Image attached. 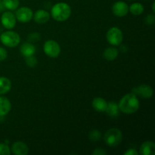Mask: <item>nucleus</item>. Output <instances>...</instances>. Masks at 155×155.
Listing matches in <instances>:
<instances>
[{
  "mask_svg": "<svg viewBox=\"0 0 155 155\" xmlns=\"http://www.w3.org/2000/svg\"><path fill=\"white\" fill-rule=\"evenodd\" d=\"M139 99L133 93H128L124 95L118 104L120 110L127 114L136 113L139 110Z\"/></svg>",
  "mask_w": 155,
  "mask_h": 155,
  "instance_id": "obj_1",
  "label": "nucleus"
},
{
  "mask_svg": "<svg viewBox=\"0 0 155 155\" xmlns=\"http://www.w3.org/2000/svg\"><path fill=\"white\" fill-rule=\"evenodd\" d=\"M51 15L55 21L62 22L70 18L71 15V8L65 2L56 3L51 10Z\"/></svg>",
  "mask_w": 155,
  "mask_h": 155,
  "instance_id": "obj_2",
  "label": "nucleus"
},
{
  "mask_svg": "<svg viewBox=\"0 0 155 155\" xmlns=\"http://www.w3.org/2000/svg\"><path fill=\"white\" fill-rule=\"evenodd\" d=\"M106 145L110 147H116L121 143L123 139L122 132L117 128H112L107 130L104 136Z\"/></svg>",
  "mask_w": 155,
  "mask_h": 155,
  "instance_id": "obj_3",
  "label": "nucleus"
},
{
  "mask_svg": "<svg viewBox=\"0 0 155 155\" xmlns=\"http://www.w3.org/2000/svg\"><path fill=\"white\" fill-rule=\"evenodd\" d=\"M0 41L5 46L14 48L19 45L21 42V37L16 32L8 30V31L3 32L0 35Z\"/></svg>",
  "mask_w": 155,
  "mask_h": 155,
  "instance_id": "obj_4",
  "label": "nucleus"
},
{
  "mask_svg": "<svg viewBox=\"0 0 155 155\" xmlns=\"http://www.w3.org/2000/svg\"><path fill=\"white\" fill-rule=\"evenodd\" d=\"M106 38H107V42L110 45L114 46H117L120 45L122 42L124 36H123V33L120 29L117 27H114L109 29L106 35Z\"/></svg>",
  "mask_w": 155,
  "mask_h": 155,
  "instance_id": "obj_5",
  "label": "nucleus"
},
{
  "mask_svg": "<svg viewBox=\"0 0 155 155\" xmlns=\"http://www.w3.org/2000/svg\"><path fill=\"white\" fill-rule=\"evenodd\" d=\"M43 51L47 56L55 58L60 54L61 47L56 41L49 39L44 43Z\"/></svg>",
  "mask_w": 155,
  "mask_h": 155,
  "instance_id": "obj_6",
  "label": "nucleus"
},
{
  "mask_svg": "<svg viewBox=\"0 0 155 155\" xmlns=\"http://www.w3.org/2000/svg\"><path fill=\"white\" fill-rule=\"evenodd\" d=\"M132 93L142 98H150L152 97L154 90L151 86L143 84L133 88L132 89Z\"/></svg>",
  "mask_w": 155,
  "mask_h": 155,
  "instance_id": "obj_7",
  "label": "nucleus"
},
{
  "mask_svg": "<svg viewBox=\"0 0 155 155\" xmlns=\"http://www.w3.org/2000/svg\"><path fill=\"white\" fill-rule=\"evenodd\" d=\"M33 12L30 8L21 7L18 8L16 12L15 18L19 22L27 23L33 18Z\"/></svg>",
  "mask_w": 155,
  "mask_h": 155,
  "instance_id": "obj_8",
  "label": "nucleus"
},
{
  "mask_svg": "<svg viewBox=\"0 0 155 155\" xmlns=\"http://www.w3.org/2000/svg\"><path fill=\"white\" fill-rule=\"evenodd\" d=\"M1 23L8 30H12L16 25V18L11 12H5L1 17Z\"/></svg>",
  "mask_w": 155,
  "mask_h": 155,
  "instance_id": "obj_9",
  "label": "nucleus"
},
{
  "mask_svg": "<svg viewBox=\"0 0 155 155\" xmlns=\"http://www.w3.org/2000/svg\"><path fill=\"white\" fill-rule=\"evenodd\" d=\"M112 12L117 17L122 18L127 15L129 12V6L123 1H117L112 6Z\"/></svg>",
  "mask_w": 155,
  "mask_h": 155,
  "instance_id": "obj_10",
  "label": "nucleus"
},
{
  "mask_svg": "<svg viewBox=\"0 0 155 155\" xmlns=\"http://www.w3.org/2000/svg\"><path fill=\"white\" fill-rule=\"evenodd\" d=\"M12 151L15 155H26L28 154L29 148L24 142H16L12 144Z\"/></svg>",
  "mask_w": 155,
  "mask_h": 155,
  "instance_id": "obj_11",
  "label": "nucleus"
},
{
  "mask_svg": "<svg viewBox=\"0 0 155 155\" xmlns=\"http://www.w3.org/2000/svg\"><path fill=\"white\" fill-rule=\"evenodd\" d=\"M142 155H154L155 154V144L152 141H146L142 144L139 149Z\"/></svg>",
  "mask_w": 155,
  "mask_h": 155,
  "instance_id": "obj_12",
  "label": "nucleus"
},
{
  "mask_svg": "<svg viewBox=\"0 0 155 155\" xmlns=\"http://www.w3.org/2000/svg\"><path fill=\"white\" fill-rule=\"evenodd\" d=\"M33 18L36 23L39 24H43L48 22L50 18V15L47 11L41 9L35 12Z\"/></svg>",
  "mask_w": 155,
  "mask_h": 155,
  "instance_id": "obj_13",
  "label": "nucleus"
},
{
  "mask_svg": "<svg viewBox=\"0 0 155 155\" xmlns=\"http://www.w3.org/2000/svg\"><path fill=\"white\" fill-rule=\"evenodd\" d=\"M36 47L31 42H24L20 48V51L21 54L24 56V58L30 57V56L34 55L36 52Z\"/></svg>",
  "mask_w": 155,
  "mask_h": 155,
  "instance_id": "obj_14",
  "label": "nucleus"
},
{
  "mask_svg": "<svg viewBox=\"0 0 155 155\" xmlns=\"http://www.w3.org/2000/svg\"><path fill=\"white\" fill-rule=\"evenodd\" d=\"M12 104L8 98L0 96V117H5L10 112Z\"/></svg>",
  "mask_w": 155,
  "mask_h": 155,
  "instance_id": "obj_15",
  "label": "nucleus"
},
{
  "mask_svg": "<svg viewBox=\"0 0 155 155\" xmlns=\"http://www.w3.org/2000/svg\"><path fill=\"white\" fill-rule=\"evenodd\" d=\"M92 107L98 112H105L107 106V102L103 98H95L92 101Z\"/></svg>",
  "mask_w": 155,
  "mask_h": 155,
  "instance_id": "obj_16",
  "label": "nucleus"
},
{
  "mask_svg": "<svg viewBox=\"0 0 155 155\" xmlns=\"http://www.w3.org/2000/svg\"><path fill=\"white\" fill-rule=\"evenodd\" d=\"M105 112L110 117H117L120 114L119 106L114 101H110V102L107 103V106Z\"/></svg>",
  "mask_w": 155,
  "mask_h": 155,
  "instance_id": "obj_17",
  "label": "nucleus"
},
{
  "mask_svg": "<svg viewBox=\"0 0 155 155\" xmlns=\"http://www.w3.org/2000/svg\"><path fill=\"white\" fill-rule=\"evenodd\" d=\"M12 89V83L7 77H0V95L8 93Z\"/></svg>",
  "mask_w": 155,
  "mask_h": 155,
  "instance_id": "obj_18",
  "label": "nucleus"
},
{
  "mask_svg": "<svg viewBox=\"0 0 155 155\" xmlns=\"http://www.w3.org/2000/svg\"><path fill=\"white\" fill-rule=\"evenodd\" d=\"M119 52L114 47H109L106 48L103 52V57L107 61H114L117 58Z\"/></svg>",
  "mask_w": 155,
  "mask_h": 155,
  "instance_id": "obj_19",
  "label": "nucleus"
},
{
  "mask_svg": "<svg viewBox=\"0 0 155 155\" xmlns=\"http://www.w3.org/2000/svg\"><path fill=\"white\" fill-rule=\"evenodd\" d=\"M129 11L134 15H140L144 12V6L139 2L133 3L129 7Z\"/></svg>",
  "mask_w": 155,
  "mask_h": 155,
  "instance_id": "obj_20",
  "label": "nucleus"
},
{
  "mask_svg": "<svg viewBox=\"0 0 155 155\" xmlns=\"http://www.w3.org/2000/svg\"><path fill=\"white\" fill-rule=\"evenodd\" d=\"M5 8L8 10H16L19 6V0H2Z\"/></svg>",
  "mask_w": 155,
  "mask_h": 155,
  "instance_id": "obj_21",
  "label": "nucleus"
},
{
  "mask_svg": "<svg viewBox=\"0 0 155 155\" xmlns=\"http://www.w3.org/2000/svg\"><path fill=\"white\" fill-rule=\"evenodd\" d=\"M101 137V133L98 130H93L89 133V139L92 142L98 141Z\"/></svg>",
  "mask_w": 155,
  "mask_h": 155,
  "instance_id": "obj_22",
  "label": "nucleus"
},
{
  "mask_svg": "<svg viewBox=\"0 0 155 155\" xmlns=\"http://www.w3.org/2000/svg\"><path fill=\"white\" fill-rule=\"evenodd\" d=\"M25 62L28 67H30V68H34L37 64L38 61L36 59V58L34 57V55H32L30 56V57L25 58Z\"/></svg>",
  "mask_w": 155,
  "mask_h": 155,
  "instance_id": "obj_23",
  "label": "nucleus"
},
{
  "mask_svg": "<svg viewBox=\"0 0 155 155\" xmlns=\"http://www.w3.org/2000/svg\"><path fill=\"white\" fill-rule=\"evenodd\" d=\"M10 154V148L6 144L0 143V155H9Z\"/></svg>",
  "mask_w": 155,
  "mask_h": 155,
  "instance_id": "obj_24",
  "label": "nucleus"
},
{
  "mask_svg": "<svg viewBox=\"0 0 155 155\" xmlns=\"http://www.w3.org/2000/svg\"><path fill=\"white\" fill-rule=\"evenodd\" d=\"M40 39H41L40 34H39V33H36V32L30 33V34L28 36L29 41L31 42H38V41H39Z\"/></svg>",
  "mask_w": 155,
  "mask_h": 155,
  "instance_id": "obj_25",
  "label": "nucleus"
},
{
  "mask_svg": "<svg viewBox=\"0 0 155 155\" xmlns=\"http://www.w3.org/2000/svg\"><path fill=\"white\" fill-rule=\"evenodd\" d=\"M145 24H148V25H153L154 24L155 21V17L154 15L153 14H150V15H148L145 18Z\"/></svg>",
  "mask_w": 155,
  "mask_h": 155,
  "instance_id": "obj_26",
  "label": "nucleus"
},
{
  "mask_svg": "<svg viewBox=\"0 0 155 155\" xmlns=\"http://www.w3.org/2000/svg\"><path fill=\"white\" fill-rule=\"evenodd\" d=\"M8 57V52L7 50L5 48L0 47V61L5 60Z\"/></svg>",
  "mask_w": 155,
  "mask_h": 155,
  "instance_id": "obj_27",
  "label": "nucleus"
},
{
  "mask_svg": "<svg viewBox=\"0 0 155 155\" xmlns=\"http://www.w3.org/2000/svg\"><path fill=\"white\" fill-rule=\"evenodd\" d=\"M92 155H105L107 154V152L102 148H96L94 150L92 153Z\"/></svg>",
  "mask_w": 155,
  "mask_h": 155,
  "instance_id": "obj_28",
  "label": "nucleus"
},
{
  "mask_svg": "<svg viewBox=\"0 0 155 155\" xmlns=\"http://www.w3.org/2000/svg\"><path fill=\"white\" fill-rule=\"evenodd\" d=\"M139 152L135 148H130L126 152H124V155H138Z\"/></svg>",
  "mask_w": 155,
  "mask_h": 155,
  "instance_id": "obj_29",
  "label": "nucleus"
},
{
  "mask_svg": "<svg viewBox=\"0 0 155 155\" xmlns=\"http://www.w3.org/2000/svg\"><path fill=\"white\" fill-rule=\"evenodd\" d=\"M4 9H5V7L2 4V0H0V13L3 12V11H4Z\"/></svg>",
  "mask_w": 155,
  "mask_h": 155,
  "instance_id": "obj_30",
  "label": "nucleus"
},
{
  "mask_svg": "<svg viewBox=\"0 0 155 155\" xmlns=\"http://www.w3.org/2000/svg\"><path fill=\"white\" fill-rule=\"evenodd\" d=\"M154 5H155V2H153V4H152V11L153 12H155V9H154Z\"/></svg>",
  "mask_w": 155,
  "mask_h": 155,
  "instance_id": "obj_31",
  "label": "nucleus"
},
{
  "mask_svg": "<svg viewBox=\"0 0 155 155\" xmlns=\"http://www.w3.org/2000/svg\"><path fill=\"white\" fill-rule=\"evenodd\" d=\"M130 1H133V0H130Z\"/></svg>",
  "mask_w": 155,
  "mask_h": 155,
  "instance_id": "obj_32",
  "label": "nucleus"
}]
</instances>
